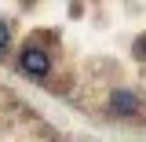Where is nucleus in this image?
<instances>
[{"mask_svg":"<svg viewBox=\"0 0 146 142\" xmlns=\"http://www.w3.org/2000/svg\"><path fill=\"white\" fill-rule=\"evenodd\" d=\"M18 69L29 73V77H48L51 73V55L44 51V48H36V44H29V48H22V55H18Z\"/></svg>","mask_w":146,"mask_h":142,"instance_id":"1","label":"nucleus"},{"mask_svg":"<svg viewBox=\"0 0 146 142\" xmlns=\"http://www.w3.org/2000/svg\"><path fill=\"white\" fill-rule=\"evenodd\" d=\"M110 106L117 109V113H124V117H131V113H139V98L131 91H113L110 95Z\"/></svg>","mask_w":146,"mask_h":142,"instance_id":"2","label":"nucleus"},{"mask_svg":"<svg viewBox=\"0 0 146 142\" xmlns=\"http://www.w3.org/2000/svg\"><path fill=\"white\" fill-rule=\"evenodd\" d=\"M7 44H11V29H7V22L0 18V51H4Z\"/></svg>","mask_w":146,"mask_h":142,"instance_id":"3","label":"nucleus"}]
</instances>
